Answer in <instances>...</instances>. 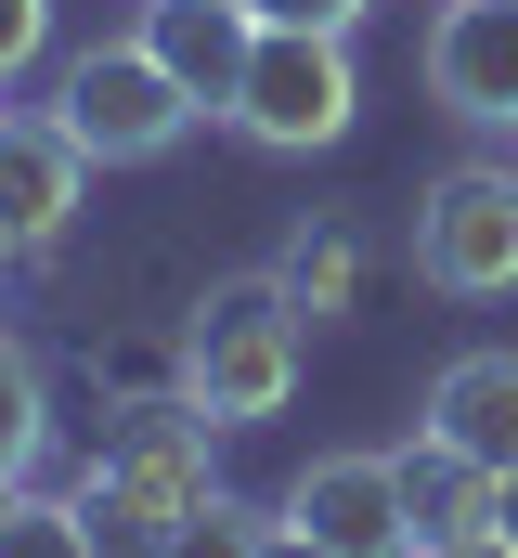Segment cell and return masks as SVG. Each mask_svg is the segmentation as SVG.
Segmentation results:
<instances>
[{
    "label": "cell",
    "instance_id": "cell-1",
    "mask_svg": "<svg viewBox=\"0 0 518 558\" xmlns=\"http://www.w3.org/2000/svg\"><path fill=\"white\" fill-rule=\"evenodd\" d=\"M182 403L208 428H259L298 403V364H311V312L285 299V274H221L182 312Z\"/></svg>",
    "mask_w": 518,
    "mask_h": 558
},
{
    "label": "cell",
    "instance_id": "cell-2",
    "mask_svg": "<svg viewBox=\"0 0 518 558\" xmlns=\"http://www.w3.org/2000/svg\"><path fill=\"white\" fill-rule=\"evenodd\" d=\"M208 441H221V428L195 416L182 390H156V403H130V416L104 428V454H91V481H78V507H91L104 558H169V533L221 494Z\"/></svg>",
    "mask_w": 518,
    "mask_h": 558
},
{
    "label": "cell",
    "instance_id": "cell-3",
    "mask_svg": "<svg viewBox=\"0 0 518 558\" xmlns=\"http://www.w3.org/2000/svg\"><path fill=\"white\" fill-rule=\"evenodd\" d=\"M259 156H324V143H350L363 118V78H350V39L337 26H259L247 78H234V105H221Z\"/></svg>",
    "mask_w": 518,
    "mask_h": 558
},
{
    "label": "cell",
    "instance_id": "cell-4",
    "mask_svg": "<svg viewBox=\"0 0 518 558\" xmlns=\"http://www.w3.org/2000/svg\"><path fill=\"white\" fill-rule=\"evenodd\" d=\"M52 118H65V143L91 156V169H156L169 143L195 131L208 105L143 52V39H104V52H65V78H52Z\"/></svg>",
    "mask_w": 518,
    "mask_h": 558
},
{
    "label": "cell",
    "instance_id": "cell-5",
    "mask_svg": "<svg viewBox=\"0 0 518 558\" xmlns=\"http://www.w3.org/2000/svg\"><path fill=\"white\" fill-rule=\"evenodd\" d=\"M415 274L441 299H518V169L506 156H454L415 195Z\"/></svg>",
    "mask_w": 518,
    "mask_h": 558
},
{
    "label": "cell",
    "instance_id": "cell-6",
    "mask_svg": "<svg viewBox=\"0 0 518 558\" xmlns=\"http://www.w3.org/2000/svg\"><path fill=\"white\" fill-rule=\"evenodd\" d=\"M285 520L337 558H415V507H402V454H311L285 481Z\"/></svg>",
    "mask_w": 518,
    "mask_h": 558
},
{
    "label": "cell",
    "instance_id": "cell-7",
    "mask_svg": "<svg viewBox=\"0 0 518 558\" xmlns=\"http://www.w3.org/2000/svg\"><path fill=\"white\" fill-rule=\"evenodd\" d=\"M428 105L467 131H518V0H441L428 13Z\"/></svg>",
    "mask_w": 518,
    "mask_h": 558
},
{
    "label": "cell",
    "instance_id": "cell-8",
    "mask_svg": "<svg viewBox=\"0 0 518 558\" xmlns=\"http://www.w3.org/2000/svg\"><path fill=\"white\" fill-rule=\"evenodd\" d=\"M78 182H91V156L65 143V118H52V105H39V118H0V260L65 247Z\"/></svg>",
    "mask_w": 518,
    "mask_h": 558
},
{
    "label": "cell",
    "instance_id": "cell-9",
    "mask_svg": "<svg viewBox=\"0 0 518 558\" xmlns=\"http://www.w3.org/2000/svg\"><path fill=\"white\" fill-rule=\"evenodd\" d=\"M130 39H143V52H156V65L221 118V105H234V78H247V52H259V13H247V0H143V26H130Z\"/></svg>",
    "mask_w": 518,
    "mask_h": 558
},
{
    "label": "cell",
    "instance_id": "cell-10",
    "mask_svg": "<svg viewBox=\"0 0 518 558\" xmlns=\"http://www.w3.org/2000/svg\"><path fill=\"white\" fill-rule=\"evenodd\" d=\"M428 441H454L480 468H518V351H454L428 377Z\"/></svg>",
    "mask_w": 518,
    "mask_h": 558
},
{
    "label": "cell",
    "instance_id": "cell-11",
    "mask_svg": "<svg viewBox=\"0 0 518 558\" xmlns=\"http://www.w3.org/2000/svg\"><path fill=\"white\" fill-rule=\"evenodd\" d=\"M402 507H415V546L493 533V468H480V454H454V441H415V454H402Z\"/></svg>",
    "mask_w": 518,
    "mask_h": 558
},
{
    "label": "cell",
    "instance_id": "cell-12",
    "mask_svg": "<svg viewBox=\"0 0 518 558\" xmlns=\"http://www.w3.org/2000/svg\"><path fill=\"white\" fill-rule=\"evenodd\" d=\"M39 441H52V377H39L26 338H0V481H26Z\"/></svg>",
    "mask_w": 518,
    "mask_h": 558
},
{
    "label": "cell",
    "instance_id": "cell-13",
    "mask_svg": "<svg viewBox=\"0 0 518 558\" xmlns=\"http://www.w3.org/2000/svg\"><path fill=\"white\" fill-rule=\"evenodd\" d=\"M272 274H285V299H298V312H311V325H337V312H350V299H363V247H350V234H337V221H324V234H298V247H285V260H272Z\"/></svg>",
    "mask_w": 518,
    "mask_h": 558
},
{
    "label": "cell",
    "instance_id": "cell-14",
    "mask_svg": "<svg viewBox=\"0 0 518 558\" xmlns=\"http://www.w3.org/2000/svg\"><path fill=\"white\" fill-rule=\"evenodd\" d=\"M0 558H104V533H91V507H78V494H13Z\"/></svg>",
    "mask_w": 518,
    "mask_h": 558
},
{
    "label": "cell",
    "instance_id": "cell-15",
    "mask_svg": "<svg viewBox=\"0 0 518 558\" xmlns=\"http://www.w3.org/2000/svg\"><path fill=\"white\" fill-rule=\"evenodd\" d=\"M272 533H285V520H259V507H234V494H208V507L169 533V558H272Z\"/></svg>",
    "mask_w": 518,
    "mask_h": 558
},
{
    "label": "cell",
    "instance_id": "cell-16",
    "mask_svg": "<svg viewBox=\"0 0 518 558\" xmlns=\"http://www.w3.org/2000/svg\"><path fill=\"white\" fill-rule=\"evenodd\" d=\"M39 52H52V0H0V92H13Z\"/></svg>",
    "mask_w": 518,
    "mask_h": 558
},
{
    "label": "cell",
    "instance_id": "cell-17",
    "mask_svg": "<svg viewBox=\"0 0 518 558\" xmlns=\"http://www.w3.org/2000/svg\"><path fill=\"white\" fill-rule=\"evenodd\" d=\"M247 13H259V26H337V39H350L377 0H247Z\"/></svg>",
    "mask_w": 518,
    "mask_h": 558
},
{
    "label": "cell",
    "instance_id": "cell-18",
    "mask_svg": "<svg viewBox=\"0 0 518 558\" xmlns=\"http://www.w3.org/2000/svg\"><path fill=\"white\" fill-rule=\"evenodd\" d=\"M415 558H518L506 533H454V546H415Z\"/></svg>",
    "mask_w": 518,
    "mask_h": 558
},
{
    "label": "cell",
    "instance_id": "cell-19",
    "mask_svg": "<svg viewBox=\"0 0 518 558\" xmlns=\"http://www.w3.org/2000/svg\"><path fill=\"white\" fill-rule=\"evenodd\" d=\"M493 533L518 546V468H493Z\"/></svg>",
    "mask_w": 518,
    "mask_h": 558
},
{
    "label": "cell",
    "instance_id": "cell-20",
    "mask_svg": "<svg viewBox=\"0 0 518 558\" xmlns=\"http://www.w3.org/2000/svg\"><path fill=\"white\" fill-rule=\"evenodd\" d=\"M272 520H285V507H272ZM272 558H337V546H311V533H298V520H285V533H272Z\"/></svg>",
    "mask_w": 518,
    "mask_h": 558
},
{
    "label": "cell",
    "instance_id": "cell-21",
    "mask_svg": "<svg viewBox=\"0 0 518 558\" xmlns=\"http://www.w3.org/2000/svg\"><path fill=\"white\" fill-rule=\"evenodd\" d=\"M13 494H26V481H0V520H13Z\"/></svg>",
    "mask_w": 518,
    "mask_h": 558
},
{
    "label": "cell",
    "instance_id": "cell-22",
    "mask_svg": "<svg viewBox=\"0 0 518 558\" xmlns=\"http://www.w3.org/2000/svg\"><path fill=\"white\" fill-rule=\"evenodd\" d=\"M0 118H13V105H0Z\"/></svg>",
    "mask_w": 518,
    "mask_h": 558
}]
</instances>
